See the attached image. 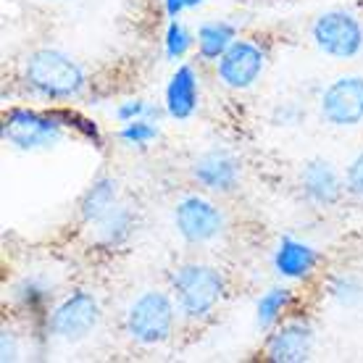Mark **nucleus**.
I'll use <instances>...</instances> for the list:
<instances>
[{
  "instance_id": "obj_1",
  "label": "nucleus",
  "mask_w": 363,
  "mask_h": 363,
  "mask_svg": "<svg viewBox=\"0 0 363 363\" xmlns=\"http://www.w3.org/2000/svg\"><path fill=\"white\" fill-rule=\"evenodd\" d=\"M24 82L40 98L72 100L84 90V72L72 55L53 48H43L27 58Z\"/></svg>"
},
{
  "instance_id": "obj_2",
  "label": "nucleus",
  "mask_w": 363,
  "mask_h": 363,
  "mask_svg": "<svg viewBox=\"0 0 363 363\" xmlns=\"http://www.w3.org/2000/svg\"><path fill=\"white\" fill-rule=\"evenodd\" d=\"M224 277L206 264H184L172 274V292L177 308L187 318H206L224 298Z\"/></svg>"
},
{
  "instance_id": "obj_3",
  "label": "nucleus",
  "mask_w": 363,
  "mask_h": 363,
  "mask_svg": "<svg viewBox=\"0 0 363 363\" xmlns=\"http://www.w3.org/2000/svg\"><path fill=\"white\" fill-rule=\"evenodd\" d=\"M177 308L166 292L147 290L127 308L124 329L140 345H161L174 332Z\"/></svg>"
},
{
  "instance_id": "obj_4",
  "label": "nucleus",
  "mask_w": 363,
  "mask_h": 363,
  "mask_svg": "<svg viewBox=\"0 0 363 363\" xmlns=\"http://www.w3.org/2000/svg\"><path fill=\"white\" fill-rule=\"evenodd\" d=\"M66 118L32 108H11L3 118V140L18 150L53 147L64 137Z\"/></svg>"
},
{
  "instance_id": "obj_5",
  "label": "nucleus",
  "mask_w": 363,
  "mask_h": 363,
  "mask_svg": "<svg viewBox=\"0 0 363 363\" xmlns=\"http://www.w3.org/2000/svg\"><path fill=\"white\" fill-rule=\"evenodd\" d=\"M311 37L316 48L329 58H355L363 50L361 21L347 11H327L313 21Z\"/></svg>"
},
{
  "instance_id": "obj_6",
  "label": "nucleus",
  "mask_w": 363,
  "mask_h": 363,
  "mask_svg": "<svg viewBox=\"0 0 363 363\" xmlns=\"http://www.w3.org/2000/svg\"><path fill=\"white\" fill-rule=\"evenodd\" d=\"M100 321V303L87 290H77L48 313V332L66 342H79Z\"/></svg>"
},
{
  "instance_id": "obj_7",
  "label": "nucleus",
  "mask_w": 363,
  "mask_h": 363,
  "mask_svg": "<svg viewBox=\"0 0 363 363\" xmlns=\"http://www.w3.org/2000/svg\"><path fill=\"white\" fill-rule=\"evenodd\" d=\"M174 227H177L184 242L206 245V242H213L224 232V213L208 198L187 195L174 208Z\"/></svg>"
},
{
  "instance_id": "obj_8",
  "label": "nucleus",
  "mask_w": 363,
  "mask_h": 363,
  "mask_svg": "<svg viewBox=\"0 0 363 363\" xmlns=\"http://www.w3.org/2000/svg\"><path fill=\"white\" fill-rule=\"evenodd\" d=\"M321 118L332 127H355L363 121V77H340L329 84L321 103Z\"/></svg>"
},
{
  "instance_id": "obj_9",
  "label": "nucleus",
  "mask_w": 363,
  "mask_h": 363,
  "mask_svg": "<svg viewBox=\"0 0 363 363\" xmlns=\"http://www.w3.org/2000/svg\"><path fill=\"white\" fill-rule=\"evenodd\" d=\"M266 66V53L250 40H235L232 48L216 61L218 79L229 90H247L258 82Z\"/></svg>"
},
{
  "instance_id": "obj_10",
  "label": "nucleus",
  "mask_w": 363,
  "mask_h": 363,
  "mask_svg": "<svg viewBox=\"0 0 363 363\" xmlns=\"http://www.w3.org/2000/svg\"><path fill=\"white\" fill-rule=\"evenodd\" d=\"M192 177L208 192H232L240 184V158L227 147H213L192 164Z\"/></svg>"
},
{
  "instance_id": "obj_11",
  "label": "nucleus",
  "mask_w": 363,
  "mask_h": 363,
  "mask_svg": "<svg viewBox=\"0 0 363 363\" xmlns=\"http://www.w3.org/2000/svg\"><path fill=\"white\" fill-rule=\"evenodd\" d=\"M313 329L306 321H287L266 342V358L274 363H303L313 353Z\"/></svg>"
},
{
  "instance_id": "obj_12",
  "label": "nucleus",
  "mask_w": 363,
  "mask_h": 363,
  "mask_svg": "<svg viewBox=\"0 0 363 363\" xmlns=\"http://www.w3.org/2000/svg\"><path fill=\"white\" fill-rule=\"evenodd\" d=\"M300 190L308 203H313L318 208H329V206L340 203L345 184H342L340 172L329 161L313 158L300 169Z\"/></svg>"
},
{
  "instance_id": "obj_13",
  "label": "nucleus",
  "mask_w": 363,
  "mask_h": 363,
  "mask_svg": "<svg viewBox=\"0 0 363 363\" xmlns=\"http://www.w3.org/2000/svg\"><path fill=\"white\" fill-rule=\"evenodd\" d=\"M318 264V253L308 242L284 235L274 250V272L284 279H308Z\"/></svg>"
},
{
  "instance_id": "obj_14",
  "label": "nucleus",
  "mask_w": 363,
  "mask_h": 363,
  "mask_svg": "<svg viewBox=\"0 0 363 363\" xmlns=\"http://www.w3.org/2000/svg\"><path fill=\"white\" fill-rule=\"evenodd\" d=\"M200 79L192 66H179L166 84V113L172 118H190L198 108Z\"/></svg>"
},
{
  "instance_id": "obj_15",
  "label": "nucleus",
  "mask_w": 363,
  "mask_h": 363,
  "mask_svg": "<svg viewBox=\"0 0 363 363\" xmlns=\"http://www.w3.org/2000/svg\"><path fill=\"white\" fill-rule=\"evenodd\" d=\"M92 229H95V235H98L100 245L118 247V245H124L129 237H132V232H135V213H132L129 206L116 203L106 216L100 218L98 224H92Z\"/></svg>"
},
{
  "instance_id": "obj_16",
  "label": "nucleus",
  "mask_w": 363,
  "mask_h": 363,
  "mask_svg": "<svg viewBox=\"0 0 363 363\" xmlns=\"http://www.w3.org/2000/svg\"><path fill=\"white\" fill-rule=\"evenodd\" d=\"M118 203V184L116 179H111V177H100L95 184H92L90 190L84 192L82 198V206H79V213H82V221L84 224H98L100 218L106 216L113 206Z\"/></svg>"
},
{
  "instance_id": "obj_17",
  "label": "nucleus",
  "mask_w": 363,
  "mask_h": 363,
  "mask_svg": "<svg viewBox=\"0 0 363 363\" xmlns=\"http://www.w3.org/2000/svg\"><path fill=\"white\" fill-rule=\"evenodd\" d=\"M237 40V29L229 21H206L198 29V50L203 58L218 61Z\"/></svg>"
},
{
  "instance_id": "obj_18",
  "label": "nucleus",
  "mask_w": 363,
  "mask_h": 363,
  "mask_svg": "<svg viewBox=\"0 0 363 363\" xmlns=\"http://www.w3.org/2000/svg\"><path fill=\"white\" fill-rule=\"evenodd\" d=\"M292 303V290L287 287H272L269 292L261 295L258 306H255V318H258V327L272 329L277 327V321L281 318V313L290 308Z\"/></svg>"
},
{
  "instance_id": "obj_19",
  "label": "nucleus",
  "mask_w": 363,
  "mask_h": 363,
  "mask_svg": "<svg viewBox=\"0 0 363 363\" xmlns=\"http://www.w3.org/2000/svg\"><path fill=\"white\" fill-rule=\"evenodd\" d=\"M50 298H53V284L45 277H24L13 287V300L27 311L43 308L50 303Z\"/></svg>"
},
{
  "instance_id": "obj_20",
  "label": "nucleus",
  "mask_w": 363,
  "mask_h": 363,
  "mask_svg": "<svg viewBox=\"0 0 363 363\" xmlns=\"http://www.w3.org/2000/svg\"><path fill=\"white\" fill-rule=\"evenodd\" d=\"M329 298L335 300L340 308H355L363 300V281L353 274H342L329 281Z\"/></svg>"
},
{
  "instance_id": "obj_21",
  "label": "nucleus",
  "mask_w": 363,
  "mask_h": 363,
  "mask_svg": "<svg viewBox=\"0 0 363 363\" xmlns=\"http://www.w3.org/2000/svg\"><path fill=\"white\" fill-rule=\"evenodd\" d=\"M192 48V35L187 32V27L172 18V24L166 27V37H164V50H166V58H172V61H179L182 55H187V50Z\"/></svg>"
},
{
  "instance_id": "obj_22",
  "label": "nucleus",
  "mask_w": 363,
  "mask_h": 363,
  "mask_svg": "<svg viewBox=\"0 0 363 363\" xmlns=\"http://www.w3.org/2000/svg\"><path fill=\"white\" fill-rule=\"evenodd\" d=\"M118 137L129 143V145H137V147H145L147 143H153L155 137H158V127H155V121L150 118H135V121H129L121 127Z\"/></svg>"
},
{
  "instance_id": "obj_23",
  "label": "nucleus",
  "mask_w": 363,
  "mask_h": 363,
  "mask_svg": "<svg viewBox=\"0 0 363 363\" xmlns=\"http://www.w3.org/2000/svg\"><path fill=\"white\" fill-rule=\"evenodd\" d=\"M161 116V111L145 103V100H127V103H121L116 108V118L121 124H129V121H135V118H150V121H158Z\"/></svg>"
},
{
  "instance_id": "obj_24",
  "label": "nucleus",
  "mask_w": 363,
  "mask_h": 363,
  "mask_svg": "<svg viewBox=\"0 0 363 363\" xmlns=\"http://www.w3.org/2000/svg\"><path fill=\"white\" fill-rule=\"evenodd\" d=\"M345 187L350 195H355V198L363 200V153H358L350 161V166H347L345 172Z\"/></svg>"
},
{
  "instance_id": "obj_25",
  "label": "nucleus",
  "mask_w": 363,
  "mask_h": 363,
  "mask_svg": "<svg viewBox=\"0 0 363 363\" xmlns=\"http://www.w3.org/2000/svg\"><path fill=\"white\" fill-rule=\"evenodd\" d=\"M0 358H3V361H16L18 358L16 335L9 332V329H3V335H0Z\"/></svg>"
},
{
  "instance_id": "obj_26",
  "label": "nucleus",
  "mask_w": 363,
  "mask_h": 363,
  "mask_svg": "<svg viewBox=\"0 0 363 363\" xmlns=\"http://www.w3.org/2000/svg\"><path fill=\"white\" fill-rule=\"evenodd\" d=\"M206 0H164V11L169 18H177L182 11H190V9H198L203 6Z\"/></svg>"
}]
</instances>
